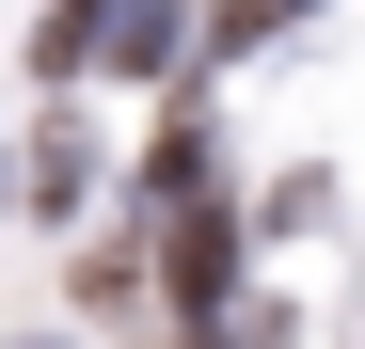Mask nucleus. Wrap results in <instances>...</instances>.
<instances>
[{
    "label": "nucleus",
    "mask_w": 365,
    "mask_h": 349,
    "mask_svg": "<svg viewBox=\"0 0 365 349\" xmlns=\"http://www.w3.org/2000/svg\"><path fill=\"white\" fill-rule=\"evenodd\" d=\"M96 48H111V0H48V32H32V64H48V80H80Z\"/></svg>",
    "instance_id": "f257e3e1"
},
{
    "label": "nucleus",
    "mask_w": 365,
    "mask_h": 349,
    "mask_svg": "<svg viewBox=\"0 0 365 349\" xmlns=\"http://www.w3.org/2000/svg\"><path fill=\"white\" fill-rule=\"evenodd\" d=\"M96 191V143L80 127H32V207H80Z\"/></svg>",
    "instance_id": "f03ea898"
},
{
    "label": "nucleus",
    "mask_w": 365,
    "mask_h": 349,
    "mask_svg": "<svg viewBox=\"0 0 365 349\" xmlns=\"http://www.w3.org/2000/svg\"><path fill=\"white\" fill-rule=\"evenodd\" d=\"M111 64H175V0H111Z\"/></svg>",
    "instance_id": "7ed1b4c3"
}]
</instances>
